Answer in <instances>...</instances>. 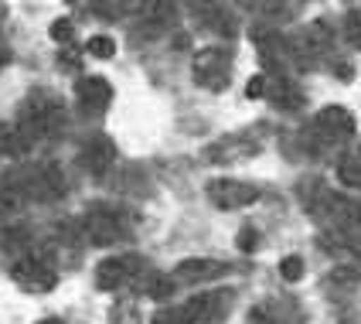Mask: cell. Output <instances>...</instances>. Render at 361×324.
<instances>
[{
    "label": "cell",
    "instance_id": "9a60e30c",
    "mask_svg": "<svg viewBox=\"0 0 361 324\" xmlns=\"http://www.w3.org/2000/svg\"><path fill=\"white\" fill-rule=\"evenodd\" d=\"M85 48H89L92 59H113V55H116V41L109 38V35H92Z\"/></svg>",
    "mask_w": 361,
    "mask_h": 324
},
{
    "label": "cell",
    "instance_id": "603a6c76",
    "mask_svg": "<svg viewBox=\"0 0 361 324\" xmlns=\"http://www.w3.org/2000/svg\"><path fill=\"white\" fill-rule=\"evenodd\" d=\"M245 324H276V318L269 314V311H262V307H252L249 311V321Z\"/></svg>",
    "mask_w": 361,
    "mask_h": 324
},
{
    "label": "cell",
    "instance_id": "7c38bea8",
    "mask_svg": "<svg viewBox=\"0 0 361 324\" xmlns=\"http://www.w3.org/2000/svg\"><path fill=\"white\" fill-rule=\"evenodd\" d=\"M252 150H256V143H245L242 137H228V140L208 147V161H239V157L252 154Z\"/></svg>",
    "mask_w": 361,
    "mask_h": 324
},
{
    "label": "cell",
    "instance_id": "5bb4252c",
    "mask_svg": "<svg viewBox=\"0 0 361 324\" xmlns=\"http://www.w3.org/2000/svg\"><path fill=\"white\" fill-rule=\"evenodd\" d=\"M109 321L113 324H140V311L133 301H116L109 311Z\"/></svg>",
    "mask_w": 361,
    "mask_h": 324
},
{
    "label": "cell",
    "instance_id": "44dd1931",
    "mask_svg": "<svg viewBox=\"0 0 361 324\" xmlns=\"http://www.w3.org/2000/svg\"><path fill=\"white\" fill-rule=\"evenodd\" d=\"M348 41H351L355 48H361V11H351V14H348Z\"/></svg>",
    "mask_w": 361,
    "mask_h": 324
},
{
    "label": "cell",
    "instance_id": "9c48e42d",
    "mask_svg": "<svg viewBox=\"0 0 361 324\" xmlns=\"http://www.w3.org/2000/svg\"><path fill=\"white\" fill-rule=\"evenodd\" d=\"M228 266L221 260H180L174 266V284H204V280H219Z\"/></svg>",
    "mask_w": 361,
    "mask_h": 324
},
{
    "label": "cell",
    "instance_id": "8992f818",
    "mask_svg": "<svg viewBox=\"0 0 361 324\" xmlns=\"http://www.w3.org/2000/svg\"><path fill=\"white\" fill-rule=\"evenodd\" d=\"M137 273H147L143 270V260L140 256H113V260H102L96 266V287L99 290H120V287L133 284Z\"/></svg>",
    "mask_w": 361,
    "mask_h": 324
},
{
    "label": "cell",
    "instance_id": "30bf717a",
    "mask_svg": "<svg viewBox=\"0 0 361 324\" xmlns=\"http://www.w3.org/2000/svg\"><path fill=\"white\" fill-rule=\"evenodd\" d=\"M266 100L273 106H280V109H300L303 92L290 76H266Z\"/></svg>",
    "mask_w": 361,
    "mask_h": 324
},
{
    "label": "cell",
    "instance_id": "d4e9b609",
    "mask_svg": "<svg viewBox=\"0 0 361 324\" xmlns=\"http://www.w3.org/2000/svg\"><path fill=\"white\" fill-rule=\"evenodd\" d=\"M358 157H361V150H358Z\"/></svg>",
    "mask_w": 361,
    "mask_h": 324
},
{
    "label": "cell",
    "instance_id": "ffe728a7",
    "mask_svg": "<svg viewBox=\"0 0 361 324\" xmlns=\"http://www.w3.org/2000/svg\"><path fill=\"white\" fill-rule=\"evenodd\" d=\"M256 246H259V232H256L252 225L239 229V249L242 253H256Z\"/></svg>",
    "mask_w": 361,
    "mask_h": 324
},
{
    "label": "cell",
    "instance_id": "ba28073f",
    "mask_svg": "<svg viewBox=\"0 0 361 324\" xmlns=\"http://www.w3.org/2000/svg\"><path fill=\"white\" fill-rule=\"evenodd\" d=\"M314 130L324 143H338L348 140L355 133V116L344 109V106H324L321 113L314 116Z\"/></svg>",
    "mask_w": 361,
    "mask_h": 324
},
{
    "label": "cell",
    "instance_id": "277c9868",
    "mask_svg": "<svg viewBox=\"0 0 361 324\" xmlns=\"http://www.w3.org/2000/svg\"><path fill=\"white\" fill-rule=\"evenodd\" d=\"M232 304H235V290L221 287V290H212V294H198V297H191V301L184 304V311H188L195 321L225 324V318H228Z\"/></svg>",
    "mask_w": 361,
    "mask_h": 324
},
{
    "label": "cell",
    "instance_id": "4fadbf2b",
    "mask_svg": "<svg viewBox=\"0 0 361 324\" xmlns=\"http://www.w3.org/2000/svg\"><path fill=\"white\" fill-rule=\"evenodd\" d=\"M338 178H341V184H348V188H361V157L355 154V157H344L341 164H338Z\"/></svg>",
    "mask_w": 361,
    "mask_h": 324
},
{
    "label": "cell",
    "instance_id": "e0dca14e",
    "mask_svg": "<svg viewBox=\"0 0 361 324\" xmlns=\"http://www.w3.org/2000/svg\"><path fill=\"white\" fill-rule=\"evenodd\" d=\"M280 277L286 284H300L303 280V260L300 256H283L280 260Z\"/></svg>",
    "mask_w": 361,
    "mask_h": 324
},
{
    "label": "cell",
    "instance_id": "52a82bcc",
    "mask_svg": "<svg viewBox=\"0 0 361 324\" xmlns=\"http://www.w3.org/2000/svg\"><path fill=\"white\" fill-rule=\"evenodd\" d=\"M75 102L85 116H102L113 102V85L102 76H82L75 82Z\"/></svg>",
    "mask_w": 361,
    "mask_h": 324
},
{
    "label": "cell",
    "instance_id": "cb8c5ba5",
    "mask_svg": "<svg viewBox=\"0 0 361 324\" xmlns=\"http://www.w3.org/2000/svg\"><path fill=\"white\" fill-rule=\"evenodd\" d=\"M38 324H65V321H61V318H41Z\"/></svg>",
    "mask_w": 361,
    "mask_h": 324
},
{
    "label": "cell",
    "instance_id": "6da1fadb",
    "mask_svg": "<svg viewBox=\"0 0 361 324\" xmlns=\"http://www.w3.org/2000/svg\"><path fill=\"white\" fill-rule=\"evenodd\" d=\"M191 72H195V82H198L201 89L221 92L232 82V52L221 48V44H208V48L195 52Z\"/></svg>",
    "mask_w": 361,
    "mask_h": 324
},
{
    "label": "cell",
    "instance_id": "3957f363",
    "mask_svg": "<svg viewBox=\"0 0 361 324\" xmlns=\"http://www.w3.org/2000/svg\"><path fill=\"white\" fill-rule=\"evenodd\" d=\"M14 280H18L27 294H48L51 287L59 284V277H55V270H51V263L41 256V253H31V256H24V260H18L14 263Z\"/></svg>",
    "mask_w": 361,
    "mask_h": 324
},
{
    "label": "cell",
    "instance_id": "8fae6325",
    "mask_svg": "<svg viewBox=\"0 0 361 324\" xmlns=\"http://www.w3.org/2000/svg\"><path fill=\"white\" fill-rule=\"evenodd\" d=\"M116 157V147L113 140H106V137H96V140H89V147L82 150V164L92 171V174H102L109 164Z\"/></svg>",
    "mask_w": 361,
    "mask_h": 324
},
{
    "label": "cell",
    "instance_id": "d6986e66",
    "mask_svg": "<svg viewBox=\"0 0 361 324\" xmlns=\"http://www.w3.org/2000/svg\"><path fill=\"white\" fill-rule=\"evenodd\" d=\"M75 38V24L68 18H59L51 20V41H59V44H68V41Z\"/></svg>",
    "mask_w": 361,
    "mask_h": 324
},
{
    "label": "cell",
    "instance_id": "ac0fdd59",
    "mask_svg": "<svg viewBox=\"0 0 361 324\" xmlns=\"http://www.w3.org/2000/svg\"><path fill=\"white\" fill-rule=\"evenodd\" d=\"M20 208V195L14 188H7V184H0V219L4 215H14Z\"/></svg>",
    "mask_w": 361,
    "mask_h": 324
},
{
    "label": "cell",
    "instance_id": "7a4b0ae2",
    "mask_svg": "<svg viewBox=\"0 0 361 324\" xmlns=\"http://www.w3.org/2000/svg\"><path fill=\"white\" fill-rule=\"evenodd\" d=\"M85 232L96 246H113L126 239V222H123L120 212H113L106 205H92L85 212Z\"/></svg>",
    "mask_w": 361,
    "mask_h": 324
},
{
    "label": "cell",
    "instance_id": "2e32d148",
    "mask_svg": "<svg viewBox=\"0 0 361 324\" xmlns=\"http://www.w3.org/2000/svg\"><path fill=\"white\" fill-rule=\"evenodd\" d=\"M150 324H195V318L184 307H164V311H157L150 318Z\"/></svg>",
    "mask_w": 361,
    "mask_h": 324
},
{
    "label": "cell",
    "instance_id": "5b68a950",
    "mask_svg": "<svg viewBox=\"0 0 361 324\" xmlns=\"http://www.w3.org/2000/svg\"><path fill=\"white\" fill-rule=\"evenodd\" d=\"M208 198L215 202V208L232 212V208H245L259 198V188L249 181H235V178H215L208 181Z\"/></svg>",
    "mask_w": 361,
    "mask_h": 324
},
{
    "label": "cell",
    "instance_id": "7402d4cb",
    "mask_svg": "<svg viewBox=\"0 0 361 324\" xmlns=\"http://www.w3.org/2000/svg\"><path fill=\"white\" fill-rule=\"evenodd\" d=\"M245 96L249 100H259V96H266V76H256V79L245 85Z\"/></svg>",
    "mask_w": 361,
    "mask_h": 324
}]
</instances>
